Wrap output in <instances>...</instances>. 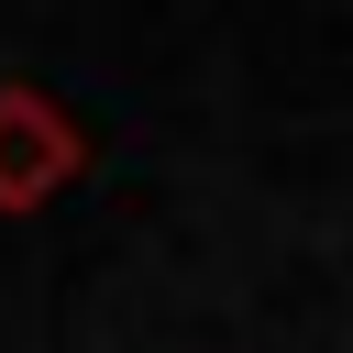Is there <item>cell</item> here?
<instances>
[{"label":"cell","mask_w":353,"mask_h":353,"mask_svg":"<svg viewBox=\"0 0 353 353\" xmlns=\"http://www.w3.org/2000/svg\"><path fill=\"white\" fill-rule=\"evenodd\" d=\"M77 165H88L77 110H66L44 77H0V221L55 210V199L77 188Z\"/></svg>","instance_id":"6da1fadb"}]
</instances>
